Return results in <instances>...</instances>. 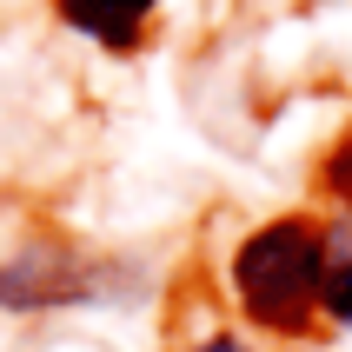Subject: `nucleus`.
<instances>
[{"mask_svg":"<svg viewBox=\"0 0 352 352\" xmlns=\"http://www.w3.org/2000/svg\"><path fill=\"white\" fill-rule=\"evenodd\" d=\"M326 186H333V193H339V199L352 206V133L339 140V153L326 160Z\"/></svg>","mask_w":352,"mask_h":352,"instance_id":"5","label":"nucleus"},{"mask_svg":"<svg viewBox=\"0 0 352 352\" xmlns=\"http://www.w3.org/2000/svg\"><path fill=\"white\" fill-rule=\"evenodd\" d=\"M199 352H246V346H239V339H206Z\"/></svg>","mask_w":352,"mask_h":352,"instance_id":"6","label":"nucleus"},{"mask_svg":"<svg viewBox=\"0 0 352 352\" xmlns=\"http://www.w3.org/2000/svg\"><path fill=\"white\" fill-rule=\"evenodd\" d=\"M233 286L253 319H266L279 333H299L306 313L319 306V286H326V239L299 219L259 226L233 259Z\"/></svg>","mask_w":352,"mask_h":352,"instance_id":"1","label":"nucleus"},{"mask_svg":"<svg viewBox=\"0 0 352 352\" xmlns=\"http://www.w3.org/2000/svg\"><path fill=\"white\" fill-rule=\"evenodd\" d=\"M87 293H94V279H87V266L74 253H20L0 266V299L20 306V313L60 306V299H87Z\"/></svg>","mask_w":352,"mask_h":352,"instance_id":"2","label":"nucleus"},{"mask_svg":"<svg viewBox=\"0 0 352 352\" xmlns=\"http://www.w3.org/2000/svg\"><path fill=\"white\" fill-rule=\"evenodd\" d=\"M60 14L74 20L80 34L107 40V47H133L140 20L153 14V0H60Z\"/></svg>","mask_w":352,"mask_h":352,"instance_id":"3","label":"nucleus"},{"mask_svg":"<svg viewBox=\"0 0 352 352\" xmlns=\"http://www.w3.org/2000/svg\"><path fill=\"white\" fill-rule=\"evenodd\" d=\"M319 299H326V313H333L339 326H352V259L326 273V286H319Z\"/></svg>","mask_w":352,"mask_h":352,"instance_id":"4","label":"nucleus"}]
</instances>
